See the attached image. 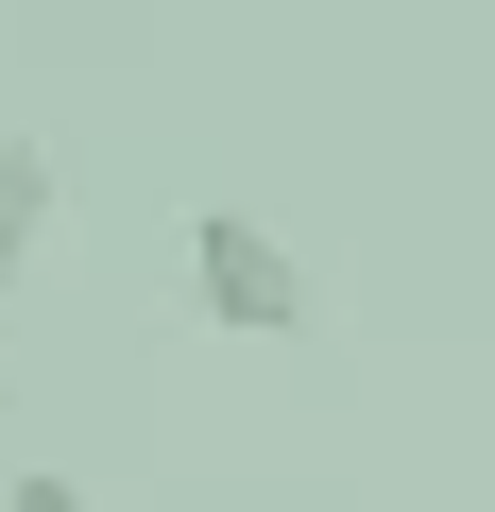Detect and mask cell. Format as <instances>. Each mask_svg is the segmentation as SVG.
I'll return each mask as SVG.
<instances>
[{"label": "cell", "instance_id": "obj_2", "mask_svg": "<svg viewBox=\"0 0 495 512\" xmlns=\"http://www.w3.org/2000/svg\"><path fill=\"white\" fill-rule=\"evenodd\" d=\"M35 239H52V137H18V120H0V291L35 274Z\"/></svg>", "mask_w": 495, "mask_h": 512}, {"label": "cell", "instance_id": "obj_1", "mask_svg": "<svg viewBox=\"0 0 495 512\" xmlns=\"http://www.w3.org/2000/svg\"><path fill=\"white\" fill-rule=\"evenodd\" d=\"M188 308L239 325V342H291V325H308V256H291L257 205H205V222H188Z\"/></svg>", "mask_w": 495, "mask_h": 512}, {"label": "cell", "instance_id": "obj_4", "mask_svg": "<svg viewBox=\"0 0 495 512\" xmlns=\"http://www.w3.org/2000/svg\"><path fill=\"white\" fill-rule=\"evenodd\" d=\"M0 342H18V325H0Z\"/></svg>", "mask_w": 495, "mask_h": 512}, {"label": "cell", "instance_id": "obj_3", "mask_svg": "<svg viewBox=\"0 0 495 512\" xmlns=\"http://www.w3.org/2000/svg\"><path fill=\"white\" fill-rule=\"evenodd\" d=\"M0 512H86V495H69L52 461H18V478H0Z\"/></svg>", "mask_w": 495, "mask_h": 512}]
</instances>
